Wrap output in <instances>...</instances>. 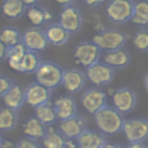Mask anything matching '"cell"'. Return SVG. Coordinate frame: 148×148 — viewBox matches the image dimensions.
I'll return each mask as SVG.
<instances>
[{"label":"cell","mask_w":148,"mask_h":148,"mask_svg":"<svg viewBox=\"0 0 148 148\" xmlns=\"http://www.w3.org/2000/svg\"><path fill=\"white\" fill-rule=\"evenodd\" d=\"M86 124L81 117H72L66 120H60V124L58 126V131L66 138L71 140H75L84 130Z\"/></svg>","instance_id":"15"},{"label":"cell","mask_w":148,"mask_h":148,"mask_svg":"<svg viewBox=\"0 0 148 148\" xmlns=\"http://www.w3.org/2000/svg\"><path fill=\"white\" fill-rule=\"evenodd\" d=\"M102 148H124L121 147L120 145H117V143H112V142H105L104 146Z\"/></svg>","instance_id":"41"},{"label":"cell","mask_w":148,"mask_h":148,"mask_svg":"<svg viewBox=\"0 0 148 148\" xmlns=\"http://www.w3.org/2000/svg\"><path fill=\"white\" fill-rule=\"evenodd\" d=\"M143 86H145L146 90L148 91V73L145 75V79H143Z\"/></svg>","instance_id":"42"},{"label":"cell","mask_w":148,"mask_h":148,"mask_svg":"<svg viewBox=\"0 0 148 148\" xmlns=\"http://www.w3.org/2000/svg\"><path fill=\"white\" fill-rule=\"evenodd\" d=\"M35 116L46 126H51L56 123L57 118V113L54 111L53 104L51 102L39 105L37 108H35Z\"/></svg>","instance_id":"25"},{"label":"cell","mask_w":148,"mask_h":148,"mask_svg":"<svg viewBox=\"0 0 148 148\" xmlns=\"http://www.w3.org/2000/svg\"><path fill=\"white\" fill-rule=\"evenodd\" d=\"M27 49L25 46L20 43L17 45H14L12 47L7 49V54H6V60L9 65V67L16 72L23 73V58L25 56Z\"/></svg>","instance_id":"20"},{"label":"cell","mask_w":148,"mask_h":148,"mask_svg":"<svg viewBox=\"0 0 148 148\" xmlns=\"http://www.w3.org/2000/svg\"><path fill=\"white\" fill-rule=\"evenodd\" d=\"M13 84H14V82L8 76L0 74V97H2L10 89V87Z\"/></svg>","instance_id":"32"},{"label":"cell","mask_w":148,"mask_h":148,"mask_svg":"<svg viewBox=\"0 0 148 148\" xmlns=\"http://www.w3.org/2000/svg\"><path fill=\"white\" fill-rule=\"evenodd\" d=\"M24 89H25V103L31 108H37L39 105L51 102L52 90L39 84L38 82H31Z\"/></svg>","instance_id":"11"},{"label":"cell","mask_w":148,"mask_h":148,"mask_svg":"<svg viewBox=\"0 0 148 148\" xmlns=\"http://www.w3.org/2000/svg\"><path fill=\"white\" fill-rule=\"evenodd\" d=\"M17 112L8 106L0 108V131L8 132L16 127L17 125Z\"/></svg>","instance_id":"24"},{"label":"cell","mask_w":148,"mask_h":148,"mask_svg":"<svg viewBox=\"0 0 148 148\" xmlns=\"http://www.w3.org/2000/svg\"><path fill=\"white\" fill-rule=\"evenodd\" d=\"M42 143L44 148H64L66 138L51 125L47 126V131L42 139Z\"/></svg>","instance_id":"23"},{"label":"cell","mask_w":148,"mask_h":148,"mask_svg":"<svg viewBox=\"0 0 148 148\" xmlns=\"http://www.w3.org/2000/svg\"><path fill=\"white\" fill-rule=\"evenodd\" d=\"M131 22L140 27L148 25V1L143 0L134 3V13Z\"/></svg>","instance_id":"27"},{"label":"cell","mask_w":148,"mask_h":148,"mask_svg":"<svg viewBox=\"0 0 148 148\" xmlns=\"http://www.w3.org/2000/svg\"><path fill=\"white\" fill-rule=\"evenodd\" d=\"M133 0H110L106 5V16L117 24H124L132 20L134 13Z\"/></svg>","instance_id":"3"},{"label":"cell","mask_w":148,"mask_h":148,"mask_svg":"<svg viewBox=\"0 0 148 148\" xmlns=\"http://www.w3.org/2000/svg\"><path fill=\"white\" fill-rule=\"evenodd\" d=\"M134 46L140 51H148V29L138 30L132 39Z\"/></svg>","instance_id":"30"},{"label":"cell","mask_w":148,"mask_h":148,"mask_svg":"<svg viewBox=\"0 0 148 148\" xmlns=\"http://www.w3.org/2000/svg\"><path fill=\"white\" fill-rule=\"evenodd\" d=\"M0 148H16V143H14L10 140H2Z\"/></svg>","instance_id":"35"},{"label":"cell","mask_w":148,"mask_h":148,"mask_svg":"<svg viewBox=\"0 0 148 148\" xmlns=\"http://www.w3.org/2000/svg\"><path fill=\"white\" fill-rule=\"evenodd\" d=\"M59 23L69 34H75L80 31L83 23V17L80 9H77L73 5L64 7L59 15Z\"/></svg>","instance_id":"12"},{"label":"cell","mask_w":148,"mask_h":148,"mask_svg":"<svg viewBox=\"0 0 148 148\" xmlns=\"http://www.w3.org/2000/svg\"><path fill=\"white\" fill-rule=\"evenodd\" d=\"M52 104L59 120H66L76 116L77 105L75 99L69 95H64L56 98Z\"/></svg>","instance_id":"14"},{"label":"cell","mask_w":148,"mask_h":148,"mask_svg":"<svg viewBox=\"0 0 148 148\" xmlns=\"http://www.w3.org/2000/svg\"><path fill=\"white\" fill-rule=\"evenodd\" d=\"M16 148H40V145L36 139L24 136L16 142Z\"/></svg>","instance_id":"31"},{"label":"cell","mask_w":148,"mask_h":148,"mask_svg":"<svg viewBox=\"0 0 148 148\" xmlns=\"http://www.w3.org/2000/svg\"><path fill=\"white\" fill-rule=\"evenodd\" d=\"M97 128L105 135H114L123 131L125 123L124 114L113 106L105 105L94 114Z\"/></svg>","instance_id":"1"},{"label":"cell","mask_w":148,"mask_h":148,"mask_svg":"<svg viewBox=\"0 0 148 148\" xmlns=\"http://www.w3.org/2000/svg\"><path fill=\"white\" fill-rule=\"evenodd\" d=\"M106 102H108L106 94L98 87L86 90L81 96V105L86 111H88L92 116L97 111L103 109L106 105Z\"/></svg>","instance_id":"10"},{"label":"cell","mask_w":148,"mask_h":148,"mask_svg":"<svg viewBox=\"0 0 148 148\" xmlns=\"http://www.w3.org/2000/svg\"><path fill=\"white\" fill-rule=\"evenodd\" d=\"M86 76L92 84L101 88L111 83L114 77V69L105 62L98 61L86 68Z\"/></svg>","instance_id":"7"},{"label":"cell","mask_w":148,"mask_h":148,"mask_svg":"<svg viewBox=\"0 0 148 148\" xmlns=\"http://www.w3.org/2000/svg\"><path fill=\"white\" fill-rule=\"evenodd\" d=\"M1 9L5 16L14 20L25 15L27 12V7L22 0H3L1 3Z\"/></svg>","instance_id":"22"},{"label":"cell","mask_w":148,"mask_h":148,"mask_svg":"<svg viewBox=\"0 0 148 148\" xmlns=\"http://www.w3.org/2000/svg\"><path fill=\"white\" fill-rule=\"evenodd\" d=\"M102 59H103V62H105L111 68L121 69L130 64L131 54L127 50L121 47V49L113 50V51H106L104 56L102 57Z\"/></svg>","instance_id":"17"},{"label":"cell","mask_w":148,"mask_h":148,"mask_svg":"<svg viewBox=\"0 0 148 148\" xmlns=\"http://www.w3.org/2000/svg\"><path fill=\"white\" fill-rule=\"evenodd\" d=\"M2 140H3V139H2V136L0 135V146H1V143H2Z\"/></svg>","instance_id":"43"},{"label":"cell","mask_w":148,"mask_h":148,"mask_svg":"<svg viewBox=\"0 0 148 148\" xmlns=\"http://www.w3.org/2000/svg\"><path fill=\"white\" fill-rule=\"evenodd\" d=\"M86 79H87L86 73H83L82 71H80L77 68L64 69L61 86L68 92L75 94V92H79L80 90H82V88L86 84Z\"/></svg>","instance_id":"13"},{"label":"cell","mask_w":148,"mask_h":148,"mask_svg":"<svg viewBox=\"0 0 148 148\" xmlns=\"http://www.w3.org/2000/svg\"><path fill=\"white\" fill-rule=\"evenodd\" d=\"M5 106L14 110H18L25 103V89L17 83H14L10 89L2 96Z\"/></svg>","instance_id":"18"},{"label":"cell","mask_w":148,"mask_h":148,"mask_svg":"<svg viewBox=\"0 0 148 148\" xmlns=\"http://www.w3.org/2000/svg\"><path fill=\"white\" fill-rule=\"evenodd\" d=\"M64 69L53 61H42L35 72L36 82L50 90L58 88L62 81Z\"/></svg>","instance_id":"2"},{"label":"cell","mask_w":148,"mask_h":148,"mask_svg":"<svg viewBox=\"0 0 148 148\" xmlns=\"http://www.w3.org/2000/svg\"><path fill=\"white\" fill-rule=\"evenodd\" d=\"M124 148H147V146L145 142H128V145Z\"/></svg>","instance_id":"34"},{"label":"cell","mask_w":148,"mask_h":148,"mask_svg":"<svg viewBox=\"0 0 148 148\" xmlns=\"http://www.w3.org/2000/svg\"><path fill=\"white\" fill-rule=\"evenodd\" d=\"M75 141L79 148H102L106 142L105 134L101 131H94L90 128H86Z\"/></svg>","instance_id":"16"},{"label":"cell","mask_w":148,"mask_h":148,"mask_svg":"<svg viewBox=\"0 0 148 148\" xmlns=\"http://www.w3.org/2000/svg\"><path fill=\"white\" fill-rule=\"evenodd\" d=\"M105 0H83V2L88 6V7H92V8H96L98 6H101Z\"/></svg>","instance_id":"33"},{"label":"cell","mask_w":148,"mask_h":148,"mask_svg":"<svg viewBox=\"0 0 148 148\" xmlns=\"http://www.w3.org/2000/svg\"><path fill=\"white\" fill-rule=\"evenodd\" d=\"M121 132L128 142H145L148 138V120L141 117L125 119Z\"/></svg>","instance_id":"6"},{"label":"cell","mask_w":148,"mask_h":148,"mask_svg":"<svg viewBox=\"0 0 148 148\" xmlns=\"http://www.w3.org/2000/svg\"><path fill=\"white\" fill-rule=\"evenodd\" d=\"M126 40V35L118 29H105L102 32L95 34L91 39V42H94L104 52L121 49Z\"/></svg>","instance_id":"4"},{"label":"cell","mask_w":148,"mask_h":148,"mask_svg":"<svg viewBox=\"0 0 148 148\" xmlns=\"http://www.w3.org/2000/svg\"><path fill=\"white\" fill-rule=\"evenodd\" d=\"M44 18H45V24L51 22V20H52V13L46 8H44Z\"/></svg>","instance_id":"37"},{"label":"cell","mask_w":148,"mask_h":148,"mask_svg":"<svg viewBox=\"0 0 148 148\" xmlns=\"http://www.w3.org/2000/svg\"><path fill=\"white\" fill-rule=\"evenodd\" d=\"M0 40L7 47H12L22 43V34L14 27H5L0 30Z\"/></svg>","instance_id":"26"},{"label":"cell","mask_w":148,"mask_h":148,"mask_svg":"<svg viewBox=\"0 0 148 148\" xmlns=\"http://www.w3.org/2000/svg\"><path fill=\"white\" fill-rule=\"evenodd\" d=\"M7 46L0 40V60L6 59V54H7Z\"/></svg>","instance_id":"36"},{"label":"cell","mask_w":148,"mask_h":148,"mask_svg":"<svg viewBox=\"0 0 148 148\" xmlns=\"http://www.w3.org/2000/svg\"><path fill=\"white\" fill-rule=\"evenodd\" d=\"M94 29H95V31H97V32H102V31H104L106 28H105V25H104V23H102V22H99V23H96L95 24V27H94Z\"/></svg>","instance_id":"40"},{"label":"cell","mask_w":148,"mask_h":148,"mask_svg":"<svg viewBox=\"0 0 148 148\" xmlns=\"http://www.w3.org/2000/svg\"><path fill=\"white\" fill-rule=\"evenodd\" d=\"M40 62H42V60L37 52L27 50L25 56L23 58V64H22L23 73H35Z\"/></svg>","instance_id":"28"},{"label":"cell","mask_w":148,"mask_h":148,"mask_svg":"<svg viewBox=\"0 0 148 148\" xmlns=\"http://www.w3.org/2000/svg\"><path fill=\"white\" fill-rule=\"evenodd\" d=\"M75 0H56V2L57 3H59V5H61L62 7H66V6H71V5H73V2H74Z\"/></svg>","instance_id":"38"},{"label":"cell","mask_w":148,"mask_h":148,"mask_svg":"<svg viewBox=\"0 0 148 148\" xmlns=\"http://www.w3.org/2000/svg\"><path fill=\"white\" fill-rule=\"evenodd\" d=\"M22 130L25 136L38 140V139H43V136L47 131V126L44 125L36 116H34V117H29L23 123Z\"/></svg>","instance_id":"21"},{"label":"cell","mask_w":148,"mask_h":148,"mask_svg":"<svg viewBox=\"0 0 148 148\" xmlns=\"http://www.w3.org/2000/svg\"><path fill=\"white\" fill-rule=\"evenodd\" d=\"M23 1V3L25 5V7L28 8V7H32V6H36L38 2H39V0H22Z\"/></svg>","instance_id":"39"},{"label":"cell","mask_w":148,"mask_h":148,"mask_svg":"<svg viewBox=\"0 0 148 148\" xmlns=\"http://www.w3.org/2000/svg\"><path fill=\"white\" fill-rule=\"evenodd\" d=\"M102 50L94 42H81L73 50V59L75 64L87 68L99 61Z\"/></svg>","instance_id":"5"},{"label":"cell","mask_w":148,"mask_h":148,"mask_svg":"<svg viewBox=\"0 0 148 148\" xmlns=\"http://www.w3.org/2000/svg\"><path fill=\"white\" fill-rule=\"evenodd\" d=\"M22 44L25 46L27 50L34 52H43L50 45L45 31L42 30L39 27H32V25L31 28H28L25 31H23Z\"/></svg>","instance_id":"8"},{"label":"cell","mask_w":148,"mask_h":148,"mask_svg":"<svg viewBox=\"0 0 148 148\" xmlns=\"http://www.w3.org/2000/svg\"><path fill=\"white\" fill-rule=\"evenodd\" d=\"M147 148H148V147H147Z\"/></svg>","instance_id":"44"},{"label":"cell","mask_w":148,"mask_h":148,"mask_svg":"<svg viewBox=\"0 0 148 148\" xmlns=\"http://www.w3.org/2000/svg\"><path fill=\"white\" fill-rule=\"evenodd\" d=\"M44 31H45L49 43L54 46H60L67 43V40L69 39V35H71L59 22L47 25V28Z\"/></svg>","instance_id":"19"},{"label":"cell","mask_w":148,"mask_h":148,"mask_svg":"<svg viewBox=\"0 0 148 148\" xmlns=\"http://www.w3.org/2000/svg\"><path fill=\"white\" fill-rule=\"evenodd\" d=\"M25 16L32 27H42L43 24H45L44 8H39L36 6L28 7L25 12Z\"/></svg>","instance_id":"29"},{"label":"cell","mask_w":148,"mask_h":148,"mask_svg":"<svg viewBox=\"0 0 148 148\" xmlns=\"http://www.w3.org/2000/svg\"><path fill=\"white\" fill-rule=\"evenodd\" d=\"M111 98L113 108L123 114L130 113L136 105V94L128 87H120L118 89H114Z\"/></svg>","instance_id":"9"}]
</instances>
